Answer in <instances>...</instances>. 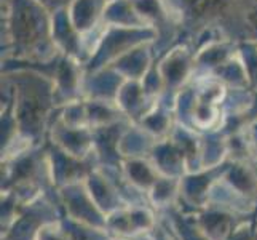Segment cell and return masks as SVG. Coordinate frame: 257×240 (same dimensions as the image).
I'll return each mask as SVG.
<instances>
[{
  "label": "cell",
  "mask_w": 257,
  "mask_h": 240,
  "mask_svg": "<svg viewBox=\"0 0 257 240\" xmlns=\"http://www.w3.org/2000/svg\"><path fill=\"white\" fill-rule=\"evenodd\" d=\"M190 10L197 15H208L216 12L222 4V0H187Z\"/></svg>",
  "instance_id": "cell-1"
}]
</instances>
